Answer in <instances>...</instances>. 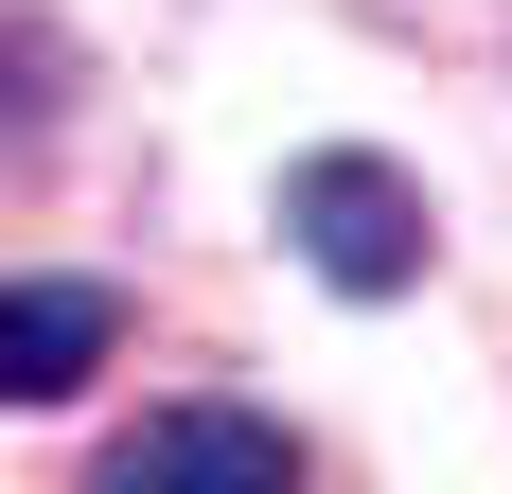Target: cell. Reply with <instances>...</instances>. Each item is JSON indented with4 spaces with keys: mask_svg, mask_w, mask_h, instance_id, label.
Listing matches in <instances>:
<instances>
[{
    "mask_svg": "<svg viewBox=\"0 0 512 494\" xmlns=\"http://www.w3.org/2000/svg\"><path fill=\"white\" fill-rule=\"evenodd\" d=\"M124 353V283H89V265H18L0 283V406H71Z\"/></svg>",
    "mask_w": 512,
    "mask_h": 494,
    "instance_id": "3957f363",
    "label": "cell"
},
{
    "mask_svg": "<svg viewBox=\"0 0 512 494\" xmlns=\"http://www.w3.org/2000/svg\"><path fill=\"white\" fill-rule=\"evenodd\" d=\"M283 247H301L318 300H424V265H442V212H424V177L389 142H301L283 159Z\"/></svg>",
    "mask_w": 512,
    "mask_h": 494,
    "instance_id": "6da1fadb",
    "label": "cell"
},
{
    "mask_svg": "<svg viewBox=\"0 0 512 494\" xmlns=\"http://www.w3.org/2000/svg\"><path fill=\"white\" fill-rule=\"evenodd\" d=\"M53 71H71V53H53L36 18H0V142H53Z\"/></svg>",
    "mask_w": 512,
    "mask_h": 494,
    "instance_id": "277c9868",
    "label": "cell"
},
{
    "mask_svg": "<svg viewBox=\"0 0 512 494\" xmlns=\"http://www.w3.org/2000/svg\"><path fill=\"white\" fill-rule=\"evenodd\" d=\"M89 494H318V459H301V424H265V406L177 389V406H142V424L89 459Z\"/></svg>",
    "mask_w": 512,
    "mask_h": 494,
    "instance_id": "7a4b0ae2",
    "label": "cell"
}]
</instances>
